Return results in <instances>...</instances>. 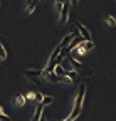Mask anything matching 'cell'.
<instances>
[{
  "label": "cell",
  "instance_id": "7c38bea8",
  "mask_svg": "<svg viewBox=\"0 0 116 121\" xmlns=\"http://www.w3.org/2000/svg\"><path fill=\"white\" fill-rule=\"evenodd\" d=\"M69 62H71V66L74 67L76 71H79V67H81V66H79V62H76V59H72V57H69Z\"/></svg>",
  "mask_w": 116,
  "mask_h": 121
},
{
  "label": "cell",
  "instance_id": "9c48e42d",
  "mask_svg": "<svg viewBox=\"0 0 116 121\" xmlns=\"http://www.w3.org/2000/svg\"><path fill=\"white\" fill-rule=\"evenodd\" d=\"M54 72H56L57 76H66V69H64L61 64H56V67H54Z\"/></svg>",
  "mask_w": 116,
  "mask_h": 121
},
{
  "label": "cell",
  "instance_id": "5bb4252c",
  "mask_svg": "<svg viewBox=\"0 0 116 121\" xmlns=\"http://www.w3.org/2000/svg\"><path fill=\"white\" fill-rule=\"evenodd\" d=\"M42 98H44L42 94H34V96H32V99H34L35 103H40V101H42Z\"/></svg>",
  "mask_w": 116,
  "mask_h": 121
},
{
  "label": "cell",
  "instance_id": "30bf717a",
  "mask_svg": "<svg viewBox=\"0 0 116 121\" xmlns=\"http://www.w3.org/2000/svg\"><path fill=\"white\" fill-rule=\"evenodd\" d=\"M0 59H2V60L7 59V49L4 47V44H2V42H0Z\"/></svg>",
  "mask_w": 116,
  "mask_h": 121
},
{
  "label": "cell",
  "instance_id": "5b68a950",
  "mask_svg": "<svg viewBox=\"0 0 116 121\" xmlns=\"http://www.w3.org/2000/svg\"><path fill=\"white\" fill-rule=\"evenodd\" d=\"M25 76H44V69H27L24 71Z\"/></svg>",
  "mask_w": 116,
  "mask_h": 121
},
{
  "label": "cell",
  "instance_id": "8fae6325",
  "mask_svg": "<svg viewBox=\"0 0 116 121\" xmlns=\"http://www.w3.org/2000/svg\"><path fill=\"white\" fill-rule=\"evenodd\" d=\"M40 103L44 104V106H47V104L54 103V98H52V96H44V98H42V101H40Z\"/></svg>",
  "mask_w": 116,
  "mask_h": 121
},
{
  "label": "cell",
  "instance_id": "e0dca14e",
  "mask_svg": "<svg viewBox=\"0 0 116 121\" xmlns=\"http://www.w3.org/2000/svg\"><path fill=\"white\" fill-rule=\"evenodd\" d=\"M69 2H71L72 7H77V0H69Z\"/></svg>",
  "mask_w": 116,
  "mask_h": 121
},
{
  "label": "cell",
  "instance_id": "3957f363",
  "mask_svg": "<svg viewBox=\"0 0 116 121\" xmlns=\"http://www.w3.org/2000/svg\"><path fill=\"white\" fill-rule=\"evenodd\" d=\"M44 78H46L49 82H62V78H64V76H57L54 71H51V72H46V71H44Z\"/></svg>",
  "mask_w": 116,
  "mask_h": 121
},
{
  "label": "cell",
  "instance_id": "ac0fdd59",
  "mask_svg": "<svg viewBox=\"0 0 116 121\" xmlns=\"http://www.w3.org/2000/svg\"><path fill=\"white\" fill-rule=\"evenodd\" d=\"M62 121H74V119H72V118H71V116H69V118H67V119H62Z\"/></svg>",
  "mask_w": 116,
  "mask_h": 121
},
{
  "label": "cell",
  "instance_id": "7a4b0ae2",
  "mask_svg": "<svg viewBox=\"0 0 116 121\" xmlns=\"http://www.w3.org/2000/svg\"><path fill=\"white\" fill-rule=\"evenodd\" d=\"M76 29L81 32V37H82L84 40H93V37H91V34H89V30H88V27H86V25H82L81 22H77V24H76Z\"/></svg>",
  "mask_w": 116,
  "mask_h": 121
},
{
  "label": "cell",
  "instance_id": "2e32d148",
  "mask_svg": "<svg viewBox=\"0 0 116 121\" xmlns=\"http://www.w3.org/2000/svg\"><path fill=\"white\" fill-rule=\"evenodd\" d=\"M27 5H32V4H37V0H25Z\"/></svg>",
  "mask_w": 116,
  "mask_h": 121
},
{
  "label": "cell",
  "instance_id": "4fadbf2b",
  "mask_svg": "<svg viewBox=\"0 0 116 121\" xmlns=\"http://www.w3.org/2000/svg\"><path fill=\"white\" fill-rule=\"evenodd\" d=\"M34 9H35V4H32V5H29V7L25 9V13H27V15H29V13H32V12H34Z\"/></svg>",
  "mask_w": 116,
  "mask_h": 121
},
{
  "label": "cell",
  "instance_id": "277c9868",
  "mask_svg": "<svg viewBox=\"0 0 116 121\" xmlns=\"http://www.w3.org/2000/svg\"><path fill=\"white\" fill-rule=\"evenodd\" d=\"M44 108H46V106L42 104V103H37L35 111H34V114H32V119H30V121H39V119H40V116H42V113H44Z\"/></svg>",
  "mask_w": 116,
  "mask_h": 121
},
{
  "label": "cell",
  "instance_id": "6da1fadb",
  "mask_svg": "<svg viewBox=\"0 0 116 121\" xmlns=\"http://www.w3.org/2000/svg\"><path fill=\"white\" fill-rule=\"evenodd\" d=\"M84 96H86V84H81V89L79 93L76 94V99H74V108H72V113L69 114L72 119H76L82 109V101H84Z\"/></svg>",
  "mask_w": 116,
  "mask_h": 121
},
{
  "label": "cell",
  "instance_id": "52a82bcc",
  "mask_svg": "<svg viewBox=\"0 0 116 121\" xmlns=\"http://www.w3.org/2000/svg\"><path fill=\"white\" fill-rule=\"evenodd\" d=\"M104 22L109 25V27H116V19L113 15H104Z\"/></svg>",
  "mask_w": 116,
  "mask_h": 121
},
{
  "label": "cell",
  "instance_id": "9a60e30c",
  "mask_svg": "<svg viewBox=\"0 0 116 121\" xmlns=\"http://www.w3.org/2000/svg\"><path fill=\"white\" fill-rule=\"evenodd\" d=\"M0 121H12V119H10L7 114H4L2 111H0Z\"/></svg>",
  "mask_w": 116,
  "mask_h": 121
},
{
  "label": "cell",
  "instance_id": "d6986e66",
  "mask_svg": "<svg viewBox=\"0 0 116 121\" xmlns=\"http://www.w3.org/2000/svg\"><path fill=\"white\" fill-rule=\"evenodd\" d=\"M0 111H2V106H0Z\"/></svg>",
  "mask_w": 116,
  "mask_h": 121
},
{
  "label": "cell",
  "instance_id": "8992f818",
  "mask_svg": "<svg viewBox=\"0 0 116 121\" xmlns=\"http://www.w3.org/2000/svg\"><path fill=\"white\" fill-rule=\"evenodd\" d=\"M25 94H17L15 96V106H19V108H20V106H24L25 104Z\"/></svg>",
  "mask_w": 116,
  "mask_h": 121
},
{
  "label": "cell",
  "instance_id": "ba28073f",
  "mask_svg": "<svg viewBox=\"0 0 116 121\" xmlns=\"http://www.w3.org/2000/svg\"><path fill=\"white\" fill-rule=\"evenodd\" d=\"M81 45L86 49V51H91V49H94V42L93 40H82L81 42Z\"/></svg>",
  "mask_w": 116,
  "mask_h": 121
}]
</instances>
